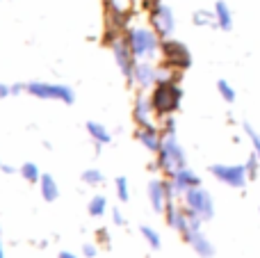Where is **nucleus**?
I'll use <instances>...</instances> for the list:
<instances>
[{"label":"nucleus","mask_w":260,"mask_h":258,"mask_svg":"<svg viewBox=\"0 0 260 258\" xmlns=\"http://www.w3.org/2000/svg\"><path fill=\"white\" fill-rule=\"evenodd\" d=\"M180 101H183V89L176 80H165V82H157L153 87V94H151V103L153 110H155L157 117H171L176 110L180 108Z\"/></svg>","instance_id":"nucleus-1"},{"label":"nucleus","mask_w":260,"mask_h":258,"mask_svg":"<svg viewBox=\"0 0 260 258\" xmlns=\"http://www.w3.org/2000/svg\"><path fill=\"white\" fill-rule=\"evenodd\" d=\"M157 32L153 30V27H130L126 32V41L130 46V50L135 53V57L137 59H153L157 53H160V41L157 39Z\"/></svg>","instance_id":"nucleus-2"},{"label":"nucleus","mask_w":260,"mask_h":258,"mask_svg":"<svg viewBox=\"0 0 260 258\" xmlns=\"http://www.w3.org/2000/svg\"><path fill=\"white\" fill-rule=\"evenodd\" d=\"M160 55H162V62L165 67H169L171 71H187L192 67V53L189 48L178 39H167L160 41Z\"/></svg>","instance_id":"nucleus-3"},{"label":"nucleus","mask_w":260,"mask_h":258,"mask_svg":"<svg viewBox=\"0 0 260 258\" xmlns=\"http://www.w3.org/2000/svg\"><path fill=\"white\" fill-rule=\"evenodd\" d=\"M157 167L167 174V176H174L178 169L187 167V158H185L183 146L178 144L176 137H165L162 146L157 151Z\"/></svg>","instance_id":"nucleus-4"},{"label":"nucleus","mask_w":260,"mask_h":258,"mask_svg":"<svg viewBox=\"0 0 260 258\" xmlns=\"http://www.w3.org/2000/svg\"><path fill=\"white\" fill-rule=\"evenodd\" d=\"M25 91L35 99L41 101H59V103L71 105L76 101V91L71 89L69 85H50V82H27Z\"/></svg>","instance_id":"nucleus-5"},{"label":"nucleus","mask_w":260,"mask_h":258,"mask_svg":"<svg viewBox=\"0 0 260 258\" xmlns=\"http://www.w3.org/2000/svg\"><path fill=\"white\" fill-rule=\"evenodd\" d=\"M185 208L189 210L192 215H197L199 219L208 222V219L215 217V201H212L210 192L206 187H192V190L185 192Z\"/></svg>","instance_id":"nucleus-6"},{"label":"nucleus","mask_w":260,"mask_h":258,"mask_svg":"<svg viewBox=\"0 0 260 258\" xmlns=\"http://www.w3.org/2000/svg\"><path fill=\"white\" fill-rule=\"evenodd\" d=\"M128 12L123 7H119L117 0H108L105 3V23H108V32H105V41L110 46L117 39H121V32L128 25Z\"/></svg>","instance_id":"nucleus-7"},{"label":"nucleus","mask_w":260,"mask_h":258,"mask_svg":"<svg viewBox=\"0 0 260 258\" xmlns=\"http://www.w3.org/2000/svg\"><path fill=\"white\" fill-rule=\"evenodd\" d=\"M210 174L229 187H244L249 178L247 165H212Z\"/></svg>","instance_id":"nucleus-8"},{"label":"nucleus","mask_w":260,"mask_h":258,"mask_svg":"<svg viewBox=\"0 0 260 258\" xmlns=\"http://www.w3.org/2000/svg\"><path fill=\"white\" fill-rule=\"evenodd\" d=\"M151 27L160 35V39H167V37L174 35L176 30V16L174 9L165 3H157L155 7H151Z\"/></svg>","instance_id":"nucleus-9"},{"label":"nucleus","mask_w":260,"mask_h":258,"mask_svg":"<svg viewBox=\"0 0 260 258\" xmlns=\"http://www.w3.org/2000/svg\"><path fill=\"white\" fill-rule=\"evenodd\" d=\"M112 53H114V59H117L119 71L123 73V78H126L128 82H135V67H137V57H135V53L130 50L128 41L123 39V37L112 44Z\"/></svg>","instance_id":"nucleus-10"},{"label":"nucleus","mask_w":260,"mask_h":258,"mask_svg":"<svg viewBox=\"0 0 260 258\" xmlns=\"http://www.w3.org/2000/svg\"><path fill=\"white\" fill-rule=\"evenodd\" d=\"M176 192H174V185L171 181H151L148 183V201H151L153 210L155 213H165L167 210V204L174 201Z\"/></svg>","instance_id":"nucleus-11"},{"label":"nucleus","mask_w":260,"mask_h":258,"mask_svg":"<svg viewBox=\"0 0 260 258\" xmlns=\"http://www.w3.org/2000/svg\"><path fill=\"white\" fill-rule=\"evenodd\" d=\"M183 236H185V240L189 242V247H192V249L197 251L201 258H212L215 256V247H212V242L201 233V219L199 217H194L192 227H189Z\"/></svg>","instance_id":"nucleus-12"},{"label":"nucleus","mask_w":260,"mask_h":258,"mask_svg":"<svg viewBox=\"0 0 260 258\" xmlns=\"http://www.w3.org/2000/svg\"><path fill=\"white\" fill-rule=\"evenodd\" d=\"M171 185H174V192H176V195H185L187 190H192V187H199V185H201V178H199V174L194 172V169L183 167V169H178V172L171 176Z\"/></svg>","instance_id":"nucleus-13"},{"label":"nucleus","mask_w":260,"mask_h":258,"mask_svg":"<svg viewBox=\"0 0 260 258\" xmlns=\"http://www.w3.org/2000/svg\"><path fill=\"white\" fill-rule=\"evenodd\" d=\"M153 114H155V110H153L151 96L139 94L137 99H135V108H133V117H135V121H137V126H151Z\"/></svg>","instance_id":"nucleus-14"},{"label":"nucleus","mask_w":260,"mask_h":258,"mask_svg":"<svg viewBox=\"0 0 260 258\" xmlns=\"http://www.w3.org/2000/svg\"><path fill=\"white\" fill-rule=\"evenodd\" d=\"M135 82H137L142 89H148V87L157 85V69L151 64V59H142L135 67Z\"/></svg>","instance_id":"nucleus-15"},{"label":"nucleus","mask_w":260,"mask_h":258,"mask_svg":"<svg viewBox=\"0 0 260 258\" xmlns=\"http://www.w3.org/2000/svg\"><path fill=\"white\" fill-rule=\"evenodd\" d=\"M137 140L142 142L144 146H146L151 153H157L160 151V146H162V131L160 128H155L151 123V126H139V131H137Z\"/></svg>","instance_id":"nucleus-16"},{"label":"nucleus","mask_w":260,"mask_h":258,"mask_svg":"<svg viewBox=\"0 0 260 258\" xmlns=\"http://www.w3.org/2000/svg\"><path fill=\"white\" fill-rule=\"evenodd\" d=\"M87 133H89V137L94 140V144H96V149L101 151V146H105V144H110V140H112V135H110V131L103 126V123H99V121H87Z\"/></svg>","instance_id":"nucleus-17"},{"label":"nucleus","mask_w":260,"mask_h":258,"mask_svg":"<svg viewBox=\"0 0 260 258\" xmlns=\"http://www.w3.org/2000/svg\"><path fill=\"white\" fill-rule=\"evenodd\" d=\"M39 190H41V197H44V201H48V204L57 201V197H59V185H57V181H55L50 174H44V176H41Z\"/></svg>","instance_id":"nucleus-18"},{"label":"nucleus","mask_w":260,"mask_h":258,"mask_svg":"<svg viewBox=\"0 0 260 258\" xmlns=\"http://www.w3.org/2000/svg\"><path fill=\"white\" fill-rule=\"evenodd\" d=\"M215 16H217V27L221 30H231L233 27V12L224 0H217L215 3Z\"/></svg>","instance_id":"nucleus-19"},{"label":"nucleus","mask_w":260,"mask_h":258,"mask_svg":"<svg viewBox=\"0 0 260 258\" xmlns=\"http://www.w3.org/2000/svg\"><path fill=\"white\" fill-rule=\"evenodd\" d=\"M21 176H23V181H27V183H32V185H35V183L41 181V176H44V174L39 172V167H37L35 163H23L21 165Z\"/></svg>","instance_id":"nucleus-20"},{"label":"nucleus","mask_w":260,"mask_h":258,"mask_svg":"<svg viewBox=\"0 0 260 258\" xmlns=\"http://www.w3.org/2000/svg\"><path fill=\"white\" fill-rule=\"evenodd\" d=\"M87 210H89L91 217H103L105 210H108V199H105L103 195H96L94 199L89 201V206H87Z\"/></svg>","instance_id":"nucleus-21"},{"label":"nucleus","mask_w":260,"mask_h":258,"mask_svg":"<svg viewBox=\"0 0 260 258\" xmlns=\"http://www.w3.org/2000/svg\"><path fill=\"white\" fill-rule=\"evenodd\" d=\"M139 233H142V238L148 242V247H151V249H160V247H162L160 233H157L155 229H151V227H142V229H139Z\"/></svg>","instance_id":"nucleus-22"},{"label":"nucleus","mask_w":260,"mask_h":258,"mask_svg":"<svg viewBox=\"0 0 260 258\" xmlns=\"http://www.w3.org/2000/svg\"><path fill=\"white\" fill-rule=\"evenodd\" d=\"M194 25H217V16L215 12H206V9H199L192 16Z\"/></svg>","instance_id":"nucleus-23"},{"label":"nucleus","mask_w":260,"mask_h":258,"mask_svg":"<svg viewBox=\"0 0 260 258\" xmlns=\"http://www.w3.org/2000/svg\"><path fill=\"white\" fill-rule=\"evenodd\" d=\"M80 178H82V183H87V185L94 187V185H101L105 176H103V172H101V169L91 167V169H85V172L80 174Z\"/></svg>","instance_id":"nucleus-24"},{"label":"nucleus","mask_w":260,"mask_h":258,"mask_svg":"<svg viewBox=\"0 0 260 258\" xmlns=\"http://www.w3.org/2000/svg\"><path fill=\"white\" fill-rule=\"evenodd\" d=\"M242 128H244L247 137L251 140V144H253V153H256L258 158H260V135H258V131H256V128H253L249 121H244V123H242Z\"/></svg>","instance_id":"nucleus-25"},{"label":"nucleus","mask_w":260,"mask_h":258,"mask_svg":"<svg viewBox=\"0 0 260 258\" xmlns=\"http://www.w3.org/2000/svg\"><path fill=\"white\" fill-rule=\"evenodd\" d=\"M217 91L221 94V99H224L226 103H233V101H235V89L231 87V82H226V80H217Z\"/></svg>","instance_id":"nucleus-26"},{"label":"nucleus","mask_w":260,"mask_h":258,"mask_svg":"<svg viewBox=\"0 0 260 258\" xmlns=\"http://www.w3.org/2000/svg\"><path fill=\"white\" fill-rule=\"evenodd\" d=\"M114 185H117V197L121 204H126L128 201V178L126 176H117V181H114Z\"/></svg>","instance_id":"nucleus-27"},{"label":"nucleus","mask_w":260,"mask_h":258,"mask_svg":"<svg viewBox=\"0 0 260 258\" xmlns=\"http://www.w3.org/2000/svg\"><path fill=\"white\" fill-rule=\"evenodd\" d=\"M258 167H260V158L256 153H251L249 155V160H247V174H249V178H256L258 176Z\"/></svg>","instance_id":"nucleus-28"},{"label":"nucleus","mask_w":260,"mask_h":258,"mask_svg":"<svg viewBox=\"0 0 260 258\" xmlns=\"http://www.w3.org/2000/svg\"><path fill=\"white\" fill-rule=\"evenodd\" d=\"M160 131H162V137H174V133H176L174 119H171V117H165V123L160 126Z\"/></svg>","instance_id":"nucleus-29"},{"label":"nucleus","mask_w":260,"mask_h":258,"mask_svg":"<svg viewBox=\"0 0 260 258\" xmlns=\"http://www.w3.org/2000/svg\"><path fill=\"white\" fill-rule=\"evenodd\" d=\"M112 219H114V224H117V227H123V224H126V217L121 215V210H119V208L112 210Z\"/></svg>","instance_id":"nucleus-30"},{"label":"nucleus","mask_w":260,"mask_h":258,"mask_svg":"<svg viewBox=\"0 0 260 258\" xmlns=\"http://www.w3.org/2000/svg\"><path fill=\"white\" fill-rule=\"evenodd\" d=\"M82 254H85L87 258H94V256H96V247L89 242V245H85V247H82Z\"/></svg>","instance_id":"nucleus-31"},{"label":"nucleus","mask_w":260,"mask_h":258,"mask_svg":"<svg viewBox=\"0 0 260 258\" xmlns=\"http://www.w3.org/2000/svg\"><path fill=\"white\" fill-rule=\"evenodd\" d=\"M7 96H12V85H3L0 82V99H7Z\"/></svg>","instance_id":"nucleus-32"},{"label":"nucleus","mask_w":260,"mask_h":258,"mask_svg":"<svg viewBox=\"0 0 260 258\" xmlns=\"http://www.w3.org/2000/svg\"><path fill=\"white\" fill-rule=\"evenodd\" d=\"M21 91H25V85H12V96H18Z\"/></svg>","instance_id":"nucleus-33"},{"label":"nucleus","mask_w":260,"mask_h":258,"mask_svg":"<svg viewBox=\"0 0 260 258\" xmlns=\"http://www.w3.org/2000/svg\"><path fill=\"white\" fill-rule=\"evenodd\" d=\"M57 258H78L76 254H71V251H59V256Z\"/></svg>","instance_id":"nucleus-34"},{"label":"nucleus","mask_w":260,"mask_h":258,"mask_svg":"<svg viewBox=\"0 0 260 258\" xmlns=\"http://www.w3.org/2000/svg\"><path fill=\"white\" fill-rule=\"evenodd\" d=\"M0 169H3V172H5V174H12V172H14V169H12V167H9V165H3V167H0Z\"/></svg>","instance_id":"nucleus-35"},{"label":"nucleus","mask_w":260,"mask_h":258,"mask_svg":"<svg viewBox=\"0 0 260 258\" xmlns=\"http://www.w3.org/2000/svg\"><path fill=\"white\" fill-rule=\"evenodd\" d=\"M0 258H5V249H3V240H0Z\"/></svg>","instance_id":"nucleus-36"},{"label":"nucleus","mask_w":260,"mask_h":258,"mask_svg":"<svg viewBox=\"0 0 260 258\" xmlns=\"http://www.w3.org/2000/svg\"><path fill=\"white\" fill-rule=\"evenodd\" d=\"M3 165H5V163H3V160H0V167H3Z\"/></svg>","instance_id":"nucleus-37"},{"label":"nucleus","mask_w":260,"mask_h":258,"mask_svg":"<svg viewBox=\"0 0 260 258\" xmlns=\"http://www.w3.org/2000/svg\"><path fill=\"white\" fill-rule=\"evenodd\" d=\"M258 213H260V208H258Z\"/></svg>","instance_id":"nucleus-38"}]
</instances>
